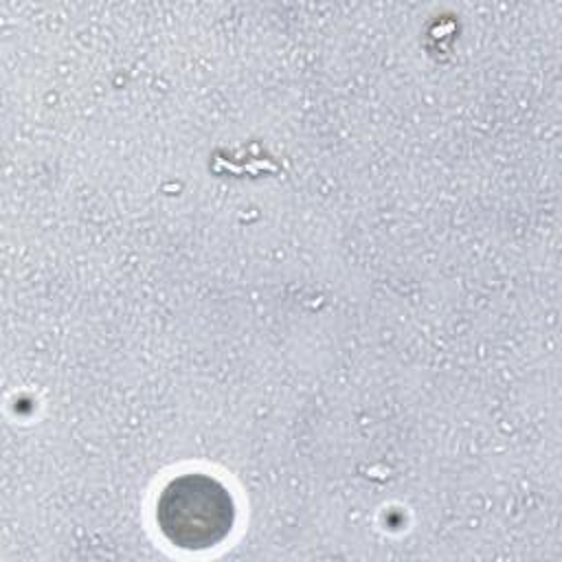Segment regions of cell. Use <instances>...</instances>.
Returning a JSON list of instances; mask_svg holds the SVG:
<instances>
[{"label": "cell", "mask_w": 562, "mask_h": 562, "mask_svg": "<svg viewBox=\"0 0 562 562\" xmlns=\"http://www.w3.org/2000/svg\"><path fill=\"white\" fill-rule=\"evenodd\" d=\"M156 525L178 549H211L231 533L235 501L226 485L209 474H180L158 494Z\"/></svg>", "instance_id": "obj_1"}]
</instances>
